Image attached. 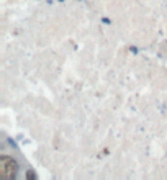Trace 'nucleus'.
<instances>
[{"label": "nucleus", "instance_id": "obj_1", "mask_svg": "<svg viewBox=\"0 0 167 180\" xmlns=\"http://www.w3.org/2000/svg\"><path fill=\"white\" fill-rule=\"evenodd\" d=\"M16 170H18V164L13 161L12 157H2L0 159V177L2 179H12L15 177Z\"/></svg>", "mask_w": 167, "mask_h": 180}]
</instances>
